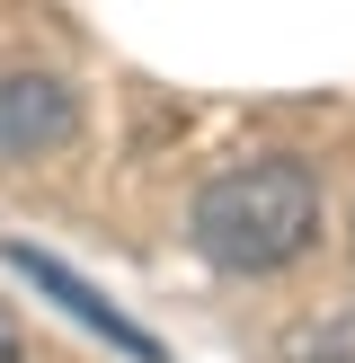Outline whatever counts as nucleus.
<instances>
[{
  "instance_id": "obj_2",
  "label": "nucleus",
  "mask_w": 355,
  "mask_h": 363,
  "mask_svg": "<svg viewBox=\"0 0 355 363\" xmlns=\"http://www.w3.org/2000/svg\"><path fill=\"white\" fill-rule=\"evenodd\" d=\"M71 133H80V98H71L62 71H45V62H0V160L62 151Z\"/></svg>"
},
{
  "instance_id": "obj_5",
  "label": "nucleus",
  "mask_w": 355,
  "mask_h": 363,
  "mask_svg": "<svg viewBox=\"0 0 355 363\" xmlns=\"http://www.w3.org/2000/svg\"><path fill=\"white\" fill-rule=\"evenodd\" d=\"M0 363H18V346H9V354H0Z\"/></svg>"
},
{
  "instance_id": "obj_4",
  "label": "nucleus",
  "mask_w": 355,
  "mask_h": 363,
  "mask_svg": "<svg viewBox=\"0 0 355 363\" xmlns=\"http://www.w3.org/2000/svg\"><path fill=\"white\" fill-rule=\"evenodd\" d=\"M9 346H18V328H9V311H0V354H9Z\"/></svg>"
},
{
  "instance_id": "obj_3",
  "label": "nucleus",
  "mask_w": 355,
  "mask_h": 363,
  "mask_svg": "<svg viewBox=\"0 0 355 363\" xmlns=\"http://www.w3.org/2000/svg\"><path fill=\"white\" fill-rule=\"evenodd\" d=\"M9 266H18V275H36V284H45V293H53V301H62V311H71V319H80V328H98L106 346H124L133 363H160V346H151V337H142L133 319H124L116 301L98 293V284H80V275H71L62 257H45V248H27V240H9Z\"/></svg>"
},
{
  "instance_id": "obj_1",
  "label": "nucleus",
  "mask_w": 355,
  "mask_h": 363,
  "mask_svg": "<svg viewBox=\"0 0 355 363\" xmlns=\"http://www.w3.org/2000/svg\"><path fill=\"white\" fill-rule=\"evenodd\" d=\"M187 230L204 248V266H222V275H275L320 240V177L293 151L231 160L222 177H204Z\"/></svg>"
}]
</instances>
